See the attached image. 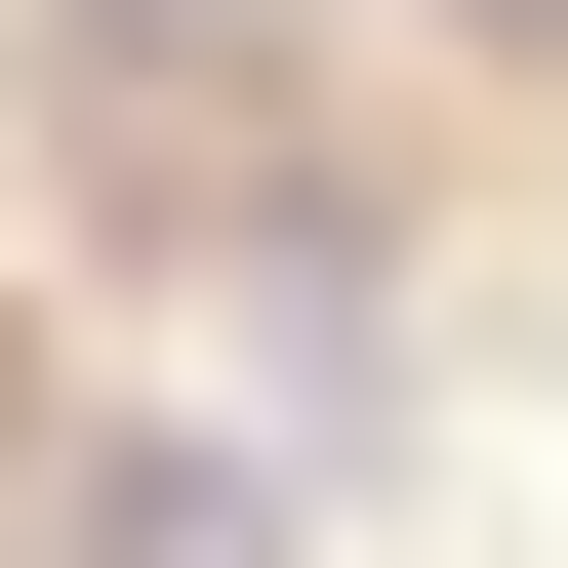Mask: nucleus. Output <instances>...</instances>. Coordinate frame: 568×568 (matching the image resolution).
<instances>
[{"label": "nucleus", "mask_w": 568, "mask_h": 568, "mask_svg": "<svg viewBox=\"0 0 568 568\" xmlns=\"http://www.w3.org/2000/svg\"><path fill=\"white\" fill-rule=\"evenodd\" d=\"M41 568H284V447L244 406H82L41 447Z\"/></svg>", "instance_id": "1"}, {"label": "nucleus", "mask_w": 568, "mask_h": 568, "mask_svg": "<svg viewBox=\"0 0 568 568\" xmlns=\"http://www.w3.org/2000/svg\"><path fill=\"white\" fill-rule=\"evenodd\" d=\"M487 41H528V82H568V0H487Z\"/></svg>", "instance_id": "2"}]
</instances>
